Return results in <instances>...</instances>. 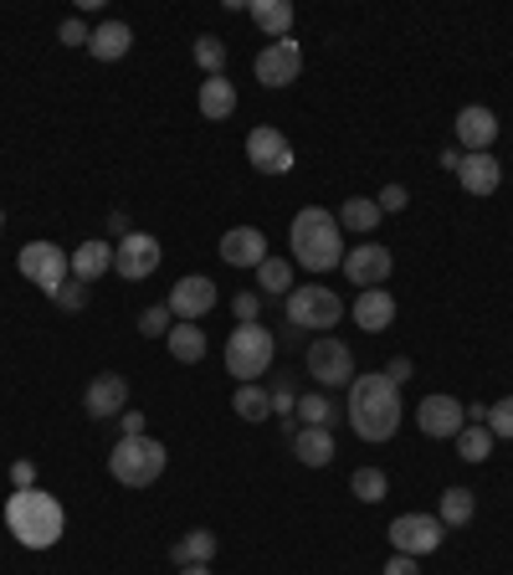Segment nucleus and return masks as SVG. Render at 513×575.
I'll list each match as a JSON object with an SVG mask.
<instances>
[{"mask_svg":"<svg viewBox=\"0 0 513 575\" xmlns=\"http://www.w3.org/2000/svg\"><path fill=\"white\" fill-rule=\"evenodd\" d=\"M180 575H211V571H205V565H186V571H180Z\"/></svg>","mask_w":513,"mask_h":575,"instance_id":"nucleus-45","label":"nucleus"},{"mask_svg":"<svg viewBox=\"0 0 513 575\" xmlns=\"http://www.w3.org/2000/svg\"><path fill=\"white\" fill-rule=\"evenodd\" d=\"M457 139H462L467 155H488L498 139V119L493 109H482V103H467L462 113H457Z\"/></svg>","mask_w":513,"mask_h":575,"instance_id":"nucleus-16","label":"nucleus"},{"mask_svg":"<svg viewBox=\"0 0 513 575\" xmlns=\"http://www.w3.org/2000/svg\"><path fill=\"white\" fill-rule=\"evenodd\" d=\"M405 201H411V195H405V185H386L375 206H380V216H386V211H405Z\"/></svg>","mask_w":513,"mask_h":575,"instance_id":"nucleus-39","label":"nucleus"},{"mask_svg":"<svg viewBox=\"0 0 513 575\" xmlns=\"http://www.w3.org/2000/svg\"><path fill=\"white\" fill-rule=\"evenodd\" d=\"M82 288H88V283H63V288H57V304H63V308H82V298H88Z\"/></svg>","mask_w":513,"mask_h":575,"instance_id":"nucleus-41","label":"nucleus"},{"mask_svg":"<svg viewBox=\"0 0 513 575\" xmlns=\"http://www.w3.org/2000/svg\"><path fill=\"white\" fill-rule=\"evenodd\" d=\"M272 354H278V339L263 324H236L232 339H226V370H232L242 385H257L272 370Z\"/></svg>","mask_w":513,"mask_h":575,"instance_id":"nucleus-4","label":"nucleus"},{"mask_svg":"<svg viewBox=\"0 0 513 575\" xmlns=\"http://www.w3.org/2000/svg\"><path fill=\"white\" fill-rule=\"evenodd\" d=\"M236 416L263 421V416H272V396H267L263 385H242V391H236Z\"/></svg>","mask_w":513,"mask_h":575,"instance_id":"nucleus-33","label":"nucleus"},{"mask_svg":"<svg viewBox=\"0 0 513 575\" xmlns=\"http://www.w3.org/2000/svg\"><path fill=\"white\" fill-rule=\"evenodd\" d=\"M221 257L232 262V268H263L267 262V237L257 226H232L226 237H221Z\"/></svg>","mask_w":513,"mask_h":575,"instance_id":"nucleus-17","label":"nucleus"},{"mask_svg":"<svg viewBox=\"0 0 513 575\" xmlns=\"http://www.w3.org/2000/svg\"><path fill=\"white\" fill-rule=\"evenodd\" d=\"M211 555H216V534H211V529H190L186 540L170 550V560L180 565V571H186V565H205Z\"/></svg>","mask_w":513,"mask_h":575,"instance_id":"nucleus-26","label":"nucleus"},{"mask_svg":"<svg viewBox=\"0 0 513 575\" xmlns=\"http://www.w3.org/2000/svg\"><path fill=\"white\" fill-rule=\"evenodd\" d=\"M401 385L390 375H355L349 381V427L365 437V442H386L401 427Z\"/></svg>","mask_w":513,"mask_h":575,"instance_id":"nucleus-1","label":"nucleus"},{"mask_svg":"<svg viewBox=\"0 0 513 575\" xmlns=\"http://www.w3.org/2000/svg\"><path fill=\"white\" fill-rule=\"evenodd\" d=\"M380 575H421V565H416L411 555H395V560H390V565H386Z\"/></svg>","mask_w":513,"mask_h":575,"instance_id":"nucleus-42","label":"nucleus"},{"mask_svg":"<svg viewBox=\"0 0 513 575\" xmlns=\"http://www.w3.org/2000/svg\"><path fill=\"white\" fill-rule=\"evenodd\" d=\"M252 67H257V82H263V88H288V82H298V72H303V52H298L293 36H282V42H267Z\"/></svg>","mask_w":513,"mask_h":575,"instance_id":"nucleus-10","label":"nucleus"},{"mask_svg":"<svg viewBox=\"0 0 513 575\" xmlns=\"http://www.w3.org/2000/svg\"><path fill=\"white\" fill-rule=\"evenodd\" d=\"M144 431V416L140 411H124V437H140Z\"/></svg>","mask_w":513,"mask_h":575,"instance_id":"nucleus-44","label":"nucleus"},{"mask_svg":"<svg viewBox=\"0 0 513 575\" xmlns=\"http://www.w3.org/2000/svg\"><path fill=\"white\" fill-rule=\"evenodd\" d=\"M165 339H170V354L180 360V365H201L205 360V335L196 329V324H175Z\"/></svg>","mask_w":513,"mask_h":575,"instance_id":"nucleus-28","label":"nucleus"},{"mask_svg":"<svg viewBox=\"0 0 513 575\" xmlns=\"http://www.w3.org/2000/svg\"><path fill=\"white\" fill-rule=\"evenodd\" d=\"M488 452H493V431L488 427H462L457 431V458H462V463H482Z\"/></svg>","mask_w":513,"mask_h":575,"instance_id":"nucleus-30","label":"nucleus"},{"mask_svg":"<svg viewBox=\"0 0 513 575\" xmlns=\"http://www.w3.org/2000/svg\"><path fill=\"white\" fill-rule=\"evenodd\" d=\"M16 268H21V278H32L42 293L57 298V288H63L67 272H73V257H67L63 247H52V241H26L16 257Z\"/></svg>","mask_w":513,"mask_h":575,"instance_id":"nucleus-7","label":"nucleus"},{"mask_svg":"<svg viewBox=\"0 0 513 575\" xmlns=\"http://www.w3.org/2000/svg\"><path fill=\"white\" fill-rule=\"evenodd\" d=\"M344 278L365 293V288H386L390 268H395V257H390V247H375V241H365V247H349L344 252Z\"/></svg>","mask_w":513,"mask_h":575,"instance_id":"nucleus-12","label":"nucleus"},{"mask_svg":"<svg viewBox=\"0 0 513 575\" xmlns=\"http://www.w3.org/2000/svg\"><path fill=\"white\" fill-rule=\"evenodd\" d=\"M355 324L359 329H370V335L390 329V324H395V298H390L386 288H365V293L355 298Z\"/></svg>","mask_w":513,"mask_h":575,"instance_id":"nucleus-19","label":"nucleus"},{"mask_svg":"<svg viewBox=\"0 0 513 575\" xmlns=\"http://www.w3.org/2000/svg\"><path fill=\"white\" fill-rule=\"evenodd\" d=\"M109 268H113V247H109V241H82L78 252H73V278L88 283V288H93Z\"/></svg>","mask_w":513,"mask_h":575,"instance_id":"nucleus-21","label":"nucleus"},{"mask_svg":"<svg viewBox=\"0 0 513 575\" xmlns=\"http://www.w3.org/2000/svg\"><path fill=\"white\" fill-rule=\"evenodd\" d=\"M170 304H155V308H144L140 314V335L144 339H159V335H170Z\"/></svg>","mask_w":513,"mask_h":575,"instance_id":"nucleus-37","label":"nucleus"},{"mask_svg":"<svg viewBox=\"0 0 513 575\" xmlns=\"http://www.w3.org/2000/svg\"><path fill=\"white\" fill-rule=\"evenodd\" d=\"M293 411L303 416V427H328V421H334V406H328V396H298Z\"/></svg>","mask_w":513,"mask_h":575,"instance_id":"nucleus-34","label":"nucleus"},{"mask_svg":"<svg viewBox=\"0 0 513 575\" xmlns=\"http://www.w3.org/2000/svg\"><path fill=\"white\" fill-rule=\"evenodd\" d=\"M82 406H88L93 416H124V406H129V385H124V375H98V381L88 385Z\"/></svg>","mask_w":513,"mask_h":575,"instance_id":"nucleus-20","label":"nucleus"},{"mask_svg":"<svg viewBox=\"0 0 513 575\" xmlns=\"http://www.w3.org/2000/svg\"><path fill=\"white\" fill-rule=\"evenodd\" d=\"M309 375L319 385H349L355 381V354H349V345H339V339H313L309 345Z\"/></svg>","mask_w":513,"mask_h":575,"instance_id":"nucleus-9","label":"nucleus"},{"mask_svg":"<svg viewBox=\"0 0 513 575\" xmlns=\"http://www.w3.org/2000/svg\"><path fill=\"white\" fill-rule=\"evenodd\" d=\"M196 63L205 67V78H221V67H226V47H221L216 36H201V42H196Z\"/></svg>","mask_w":513,"mask_h":575,"instance_id":"nucleus-35","label":"nucleus"},{"mask_svg":"<svg viewBox=\"0 0 513 575\" xmlns=\"http://www.w3.org/2000/svg\"><path fill=\"white\" fill-rule=\"evenodd\" d=\"M201 113H205V119H216V124H221V119H232V113H236V88H232V82H226V78H205L201 82Z\"/></svg>","mask_w":513,"mask_h":575,"instance_id":"nucleus-25","label":"nucleus"},{"mask_svg":"<svg viewBox=\"0 0 513 575\" xmlns=\"http://www.w3.org/2000/svg\"><path fill=\"white\" fill-rule=\"evenodd\" d=\"M0 226H5V211H0Z\"/></svg>","mask_w":513,"mask_h":575,"instance_id":"nucleus-46","label":"nucleus"},{"mask_svg":"<svg viewBox=\"0 0 513 575\" xmlns=\"http://www.w3.org/2000/svg\"><path fill=\"white\" fill-rule=\"evenodd\" d=\"M155 268H159V241L149 237V232H124L119 247H113V272L129 278V283H140V278H149Z\"/></svg>","mask_w":513,"mask_h":575,"instance_id":"nucleus-11","label":"nucleus"},{"mask_svg":"<svg viewBox=\"0 0 513 575\" xmlns=\"http://www.w3.org/2000/svg\"><path fill=\"white\" fill-rule=\"evenodd\" d=\"M293 257H298V268H309V272H328V268H339L344 257H339V216L324 206H303L293 216Z\"/></svg>","mask_w":513,"mask_h":575,"instance_id":"nucleus-3","label":"nucleus"},{"mask_svg":"<svg viewBox=\"0 0 513 575\" xmlns=\"http://www.w3.org/2000/svg\"><path fill=\"white\" fill-rule=\"evenodd\" d=\"M488 431H493V442H513V396H503L498 406H488Z\"/></svg>","mask_w":513,"mask_h":575,"instance_id":"nucleus-36","label":"nucleus"},{"mask_svg":"<svg viewBox=\"0 0 513 575\" xmlns=\"http://www.w3.org/2000/svg\"><path fill=\"white\" fill-rule=\"evenodd\" d=\"M472 514H478V498H472V488H442V525H451V529H462V525H472Z\"/></svg>","mask_w":513,"mask_h":575,"instance_id":"nucleus-29","label":"nucleus"},{"mask_svg":"<svg viewBox=\"0 0 513 575\" xmlns=\"http://www.w3.org/2000/svg\"><path fill=\"white\" fill-rule=\"evenodd\" d=\"M390 381L401 385V381H411V360H405V354H395V360H390V370H386Z\"/></svg>","mask_w":513,"mask_h":575,"instance_id":"nucleus-43","label":"nucleus"},{"mask_svg":"<svg viewBox=\"0 0 513 575\" xmlns=\"http://www.w3.org/2000/svg\"><path fill=\"white\" fill-rule=\"evenodd\" d=\"M442 534H447V525L436 519V514H401L395 525H390V544H395V555H432V550H442Z\"/></svg>","mask_w":513,"mask_h":575,"instance_id":"nucleus-8","label":"nucleus"},{"mask_svg":"<svg viewBox=\"0 0 513 575\" xmlns=\"http://www.w3.org/2000/svg\"><path fill=\"white\" fill-rule=\"evenodd\" d=\"M247 16L257 21V26H263L272 42H282V36H288V26H293V5H288V0H252Z\"/></svg>","mask_w":513,"mask_h":575,"instance_id":"nucleus-23","label":"nucleus"},{"mask_svg":"<svg viewBox=\"0 0 513 575\" xmlns=\"http://www.w3.org/2000/svg\"><path fill=\"white\" fill-rule=\"evenodd\" d=\"M5 525H11V534H16L26 550H52V544L63 540L67 514L47 488H16L11 504H5Z\"/></svg>","mask_w":513,"mask_h":575,"instance_id":"nucleus-2","label":"nucleus"},{"mask_svg":"<svg viewBox=\"0 0 513 575\" xmlns=\"http://www.w3.org/2000/svg\"><path fill=\"white\" fill-rule=\"evenodd\" d=\"M247 160L257 165V176H288V170H293V144H288L282 128H252Z\"/></svg>","mask_w":513,"mask_h":575,"instance_id":"nucleus-13","label":"nucleus"},{"mask_svg":"<svg viewBox=\"0 0 513 575\" xmlns=\"http://www.w3.org/2000/svg\"><path fill=\"white\" fill-rule=\"evenodd\" d=\"M293 452L303 467H324L334 458V437H328V427H303L293 437Z\"/></svg>","mask_w":513,"mask_h":575,"instance_id":"nucleus-24","label":"nucleus"},{"mask_svg":"<svg viewBox=\"0 0 513 575\" xmlns=\"http://www.w3.org/2000/svg\"><path fill=\"white\" fill-rule=\"evenodd\" d=\"M349 488H355L359 504H380V498L390 494V483H386V473H380V467H359L355 478H349Z\"/></svg>","mask_w":513,"mask_h":575,"instance_id":"nucleus-32","label":"nucleus"},{"mask_svg":"<svg viewBox=\"0 0 513 575\" xmlns=\"http://www.w3.org/2000/svg\"><path fill=\"white\" fill-rule=\"evenodd\" d=\"M282 304H288V324H293V329H334L344 314L339 293H334V288H319V283L293 288Z\"/></svg>","mask_w":513,"mask_h":575,"instance_id":"nucleus-6","label":"nucleus"},{"mask_svg":"<svg viewBox=\"0 0 513 575\" xmlns=\"http://www.w3.org/2000/svg\"><path fill=\"white\" fill-rule=\"evenodd\" d=\"M232 308H236V319L242 324H257V293H236Z\"/></svg>","mask_w":513,"mask_h":575,"instance_id":"nucleus-40","label":"nucleus"},{"mask_svg":"<svg viewBox=\"0 0 513 575\" xmlns=\"http://www.w3.org/2000/svg\"><path fill=\"white\" fill-rule=\"evenodd\" d=\"M257 283L267 288V293H293V262H282V257H267L263 268H257Z\"/></svg>","mask_w":513,"mask_h":575,"instance_id":"nucleus-31","label":"nucleus"},{"mask_svg":"<svg viewBox=\"0 0 513 575\" xmlns=\"http://www.w3.org/2000/svg\"><path fill=\"white\" fill-rule=\"evenodd\" d=\"M416 421H421V431L426 437H457V431L467 427V411H462V401H451V396H426L416 406Z\"/></svg>","mask_w":513,"mask_h":575,"instance_id":"nucleus-15","label":"nucleus"},{"mask_svg":"<svg viewBox=\"0 0 513 575\" xmlns=\"http://www.w3.org/2000/svg\"><path fill=\"white\" fill-rule=\"evenodd\" d=\"M57 36H63V47H88V42H93V36H88V26H82L78 16L63 21V26H57Z\"/></svg>","mask_w":513,"mask_h":575,"instance_id":"nucleus-38","label":"nucleus"},{"mask_svg":"<svg viewBox=\"0 0 513 575\" xmlns=\"http://www.w3.org/2000/svg\"><path fill=\"white\" fill-rule=\"evenodd\" d=\"M339 226H344V232H359V237H365V232H375V226H380V206H375L370 195H349V201L339 206Z\"/></svg>","mask_w":513,"mask_h":575,"instance_id":"nucleus-27","label":"nucleus"},{"mask_svg":"<svg viewBox=\"0 0 513 575\" xmlns=\"http://www.w3.org/2000/svg\"><path fill=\"white\" fill-rule=\"evenodd\" d=\"M109 473L124 483V488H149V483L165 473V448H159L155 437H144V431L140 437H124V442L109 452Z\"/></svg>","mask_w":513,"mask_h":575,"instance_id":"nucleus-5","label":"nucleus"},{"mask_svg":"<svg viewBox=\"0 0 513 575\" xmlns=\"http://www.w3.org/2000/svg\"><path fill=\"white\" fill-rule=\"evenodd\" d=\"M216 308V283L211 278H201V272H190V278H180L170 293V314L180 324H196L201 314H211Z\"/></svg>","mask_w":513,"mask_h":575,"instance_id":"nucleus-14","label":"nucleus"},{"mask_svg":"<svg viewBox=\"0 0 513 575\" xmlns=\"http://www.w3.org/2000/svg\"><path fill=\"white\" fill-rule=\"evenodd\" d=\"M457 180H462L467 195H493L498 180H503V165H498L493 155H462V165H457Z\"/></svg>","mask_w":513,"mask_h":575,"instance_id":"nucleus-18","label":"nucleus"},{"mask_svg":"<svg viewBox=\"0 0 513 575\" xmlns=\"http://www.w3.org/2000/svg\"><path fill=\"white\" fill-rule=\"evenodd\" d=\"M88 47H93L98 63H119V57H129V47H134V32H129L124 21H103Z\"/></svg>","mask_w":513,"mask_h":575,"instance_id":"nucleus-22","label":"nucleus"}]
</instances>
